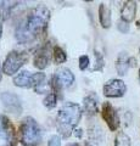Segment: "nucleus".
Wrapping results in <instances>:
<instances>
[{
    "label": "nucleus",
    "mask_w": 140,
    "mask_h": 146,
    "mask_svg": "<svg viewBox=\"0 0 140 146\" xmlns=\"http://www.w3.org/2000/svg\"><path fill=\"white\" fill-rule=\"evenodd\" d=\"M50 20V10L45 6L32 9L22 20L15 31V38L21 44L34 43L46 33Z\"/></svg>",
    "instance_id": "f257e3e1"
},
{
    "label": "nucleus",
    "mask_w": 140,
    "mask_h": 146,
    "mask_svg": "<svg viewBox=\"0 0 140 146\" xmlns=\"http://www.w3.org/2000/svg\"><path fill=\"white\" fill-rule=\"evenodd\" d=\"M83 110L78 104L67 101L62 105L56 117V128L60 136L62 138H70L74 131V128L82 118Z\"/></svg>",
    "instance_id": "f03ea898"
},
{
    "label": "nucleus",
    "mask_w": 140,
    "mask_h": 146,
    "mask_svg": "<svg viewBox=\"0 0 140 146\" xmlns=\"http://www.w3.org/2000/svg\"><path fill=\"white\" fill-rule=\"evenodd\" d=\"M42 140V129L37 121L32 117L25 118L19 128V141L23 146H39Z\"/></svg>",
    "instance_id": "7ed1b4c3"
},
{
    "label": "nucleus",
    "mask_w": 140,
    "mask_h": 146,
    "mask_svg": "<svg viewBox=\"0 0 140 146\" xmlns=\"http://www.w3.org/2000/svg\"><path fill=\"white\" fill-rule=\"evenodd\" d=\"M27 61H28V54L25 51L13 50L10 54H7L5 61L3 63V72L7 76H13L21 70V67Z\"/></svg>",
    "instance_id": "20e7f679"
},
{
    "label": "nucleus",
    "mask_w": 140,
    "mask_h": 146,
    "mask_svg": "<svg viewBox=\"0 0 140 146\" xmlns=\"http://www.w3.org/2000/svg\"><path fill=\"white\" fill-rule=\"evenodd\" d=\"M101 116L104 118V121L106 122V124L108 127V129L111 131H116L121 125V118L117 112V110L112 106L111 102H104L101 107Z\"/></svg>",
    "instance_id": "39448f33"
},
{
    "label": "nucleus",
    "mask_w": 140,
    "mask_h": 146,
    "mask_svg": "<svg viewBox=\"0 0 140 146\" xmlns=\"http://www.w3.org/2000/svg\"><path fill=\"white\" fill-rule=\"evenodd\" d=\"M102 91L106 98H110V99L122 98L127 93V85H125V83L122 79L113 78V79L107 80L104 84Z\"/></svg>",
    "instance_id": "423d86ee"
},
{
    "label": "nucleus",
    "mask_w": 140,
    "mask_h": 146,
    "mask_svg": "<svg viewBox=\"0 0 140 146\" xmlns=\"http://www.w3.org/2000/svg\"><path fill=\"white\" fill-rule=\"evenodd\" d=\"M52 49L50 44H44L43 46H40L34 55V60H33V65L35 68L38 70H44L49 66V63L51 61V56H52Z\"/></svg>",
    "instance_id": "0eeeda50"
},
{
    "label": "nucleus",
    "mask_w": 140,
    "mask_h": 146,
    "mask_svg": "<svg viewBox=\"0 0 140 146\" xmlns=\"http://www.w3.org/2000/svg\"><path fill=\"white\" fill-rule=\"evenodd\" d=\"M0 100H1L4 107H5L10 113H12V115H17V116L21 115L22 101L16 94L5 91V93H3L1 95H0Z\"/></svg>",
    "instance_id": "6e6552de"
},
{
    "label": "nucleus",
    "mask_w": 140,
    "mask_h": 146,
    "mask_svg": "<svg viewBox=\"0 0 140 146\" xmlns=\"http://www.w3.org/2000/svg\"><path fill=\"white\" fill-rule=\"evenodd\" d=\"M0 138L6 140L9 144H15L16 141L15 127L5 115H0Z\"/></svg>",
    "instance_id": "1a4fd4ad"
},
{
    "label": "nucleus",
    "mask_w": 140,
    "mask_h": 146,
    "mask_svg": "<svg viewBox=\"0 0 140 146\" xmlns=\"http://www.w3.org/2000/svg\"><path fill=\"white\" fill-rule=\"evenodd\" d=\"M83 111L87 116H95L99 112V98L95 93H90L83 99Z\"/></svg>",
    "instance_id": "9d476101"
},
{
    "label": "nucleus",
    "mask_w": 140,
    "mask_h": 146,
    "mask_svg": "<svg viewBox=\"0 0 140 146\" xmlns=\"http://www.w3.org/2000/svg\"><path fill=\"white\" fill-rule=\"evenodd\" d=\"M137 9H138L137 1H133V0L125 1L121 9V20H123L127 23H130L132 21H134L135 15H137Z\"/></svg>",
    "instance_id": "9b49d317"
},
{
    "label": "nucleus",
    "mask_w": 140,
    "mask_h": 146,
    "mask_svg": "<svg viewBox=\"0 0 140 146\" xmlns=\"http://www.w3.org/2000/svg\"><path fill=\"white\" fill-rule=\"evenodd\" d=\"M54 77L56 78V80L62 85V88H67V86H71L72 84L74 83V74L72 73V71L70 68H60L55 72Z\"/></svg>",
    "instance_id": "f8f14e48"
},
{
    "label": "nucleus",
    "mask_w": 140,
    "mask_h": 146,
    "mask_svg": "<svg viewBox=\"0 0 140 146\" xmlns=\"http://www.w3.org/2000/svg\"><path fill=\"white\" fill-rule=\"evenodd\" d=\"M33 88L35 93L38 94H46L48 90L51 88V84H46V76L43 72H38L33 74Z\"/></svg>",
    "instance_id": "ddd939ff"
},
{
    "label": "nucleus",
    "mask_w": 140,
    "mask_h": 146,
    "mask_svg": "<svg viewBox=\"0 0 140 146\" xmlns=\"http://www.w3.org/2000/svg\"><path fill=\"white\" fill-rule=\"evenodd\" d=\"M13 84L19 88H33V74L29 71H22L13 77Z\"/></svg>",
    "instance_id": "4468645a"
},
{
    "label": "nucleus",
    "mask_w": 140,
    "mask_h": 146,
    "mask_svg": "<svg viewBox=\"0 0 140 146\" xmlns=\"http://www.w3.org/2000/svg\"><path fill=\"white\" fill-rule=\"evenodd\" d=\"M129 58H130V56L128 55V52H125V51L119 52L118 56H117V58H116V71L121 77L127 74L128 70L130 68Z\"/></svg>",
    "instance_id": "2eb2a0df"
},
{
    "label": "nucleus",
    "mask_w": 140,
    "mask_h": 146,
    "mask_svg": "<svg viewBox=\"0 0 140 146\" xmlns=\"http://www.w3.org/2000/svg\"><path fill=\"white\" fill-rule=\"evenodd\" d=\"M99 21L102 28H110L112 25V16H111V10L108 5L101 3L99 6Z\"/></svg>",
    "instance_id": "dca6fc26"
},
{
    "label": "nucleus",
    "mask_w": 140,
    "mask_h": 146,
    "mask_svg": "<svg viewBox=\"0 0 140 146\" xmlns=\"http://www.w3.org/2000/svg\"><path fill=\"white\" fill-rule=\"evenodd\" d=\"M88 136H89V140L92 141L94 144H101L104 139H105V134H104V131L101 129L100 125L98 124H94L92 125L88 129Z\"/></svg>",
    "instance_id": "f3484780"
},
{
    "label": "nucleus",
    "mask_w": 140,
    "mask_h": 146,
    "mask_svg": "<svg viewBox=\"0 0 140 146\" xmlns=\"http://www.w3.org/2000/svg\"><path fill=\"white\" fill-rule=\"evenodd\" d=\"M52 58H54V61H55L56 65H61V63L66 62L67 54L62 48L56 45V46H54V49H52Z\"/></svg>",
    "instance_id": "a211bd4d"
},
{
    "label": "nucleus",
    "mask_w": 140,
    "mask_h": 146,
    "mask_svg": "<svg viewBox=\"0 0 140 146\" xmlns=\"http://www.w3.org/2000/svg\"><path fill=\"white\" fill-rule=\"evenodd\" d=\"M113 146H132V140L129 135L125 134L124 131H118L115 138Z\"/></svg>",
    "instance_id": "6ab92c4d"
},
{
    "label": "nucleus",
    "mask_w": 140,
    "mask_h": 146,
    "mask_svg": "<svg viewBox=\"0 0 140 146\" xmlns=\"http://www.w3.org/2000/svg\"><path fill=\"white\" fill-rule=\"evenodd\" d=\"M56 104H57V95L55 93H49L43 100V105L49 110L55 107Z\"/></svg>",
    "instance_id": "aec40b11"
},
{
    "label": "nucleus",
    "mask_w": 140,
    "mask_h": 146,
    "mask_svg": "<svg viewBox=\"0 0 140 146\" xmlns=\"http://www.w3.org/2000/svg\"><path fill=\"white\" fill-rule=\"evenodd\" d=\"M95 66H94V71H99L101 72L104 70V67H105V60H104V56L101 52H99L95 50Z\"/></svg>",
    "instance_id": "412c9836"
},
{
    "label": "nucleus",
    "mask_w": 140,
    "mask_h": 146,
    "mask_svg": "<svg viewBox=\"0 0 140 146\" xmlns=\"http://www.w3.org/2000/svg\"><path fill=\"white\" fill-rule=\"evenodd\" d=\"M78 62H79V70L80 71H85L89 67V63H90L89 56H88V55H82V56L79 57Z\"/></svg>",
    "instance_id": "4be33fe9"
},
{
    "label": "nucleus",
    "mask_w": 140,
    "mask_h": 146,
    "mask_svg": "<svg viewBox=\"0 0 140 146\" xmlns=\"http://www.w3.org/2000/svg\"><path fill=\"white\" fill-rule=\"evenodd\" d=\"M117 29H118L121 33H128L129 32V23L124 22L123 20H119L117 22Z\"/></svg>",
    "instance_id": "5701e85b"
},
{
    "label": "nucleus",
    "mask_w": 140,
    "mask_h": 146,
    "mask_svg": "<svg viewBox=\"0 0 140 146\" xmlns=\"http://www.w3.org/2000/svg\"><path fill=\"white\" fill-rule=\"evenodd\" d=\"M48 146H61V136L60 135H52L48 141Z\"/></svg>",
    "instance_id": "b1692460"
},
{
    "label": "nucleus",
    "mask_w": 140,
    "mask_h": 146,
    "mask_svg": "<svg viewBox=\"0 0 140 146\" xmlns=\"http://www.w3.org/2000/svg\"><path fill=\"white\" fill-rule=\"evenodd\" d=\"M137 65H138L137 58L133 57V56H130V58H129V66H130V68H132V67H137Z\"/></svg>",
    "instance_id": "393cba45"
},
{
    "label": "nucleus",
    "mask_w": 140,
    "mask_h": 146,
    "mask_svg": "<svg viewBox=\"0 0 140 146\" xmlns=\"http://www.w3.org/2000/svg\"><path fill=\"white\" fill-rule=\"evenodd\" d=\"M74 136L76 138H78V139H80L83 136V130L82 129H74Z\"/></svg>",
    "instance_id": "a878e982"
},
{
    "label": "nucleus",
    "mask_w": 140,
    "mask_h": 146,
    "mask_svg": "<svg viewBox=\"0 0 140 146\" xmlns=\"http://www.w3.org/2000/svg\"><path fill=\"white\" fill-rule=\"evenodd\" d=\"M3 21H4V17L0 13V40H1V36H3Z\"/></svg>",
    "instance_id": "bb28decb"
},
{
    "label": "nucleus",
    "mask_w": 140,
    "mask_h": 146,
    "mask_svg": "<svg viewBox=\"0 0 140 146\" xmlns=\"http://www.w3.org/2000/svg\"><path fill=\"white\" fill-rule=\"evenodd\" d=\"M66 146H80V144H78V143H70V144H67Z\"/></svg>",
    "instance_id": "cd10ccee"
},
{
    "label": "nucleus",
    "mask_w": 140,
    "mask_h": 146,
    "mask_svg": "<svg viewBox=\"0 0 140 146\" xmlns=\"http://www.w3.org/2000/svg\"><path fill=\"white\" fill-rule=\"evenodd\" d=\"M138 78H139V82H140V70H139V74H138Z\"/></svg>",
    "instance_id": "c85d7f7f"
},
{
    "label": "nucleus",
    "mask_w": 140,
    "mask_h": 146,
    "mask_svg": "<svg viewBox=\"0 0 140 146\" xmlns=\"http://www.w3.org/2000/svg\"><path fill=\"white\" fill-rule=\"evenodd\" d=\"M7 146H15V144H9Z\"/></svg>",
    "instance_id": "c756f323"
},
{
    "label": "nucleus",
    "mask_w": 140,
    "mask_h": 146,
    "mask_svg": "<svg viewBox=\"0 0 140 146\" xmlns=\"http://www.w3.org/2000/svg\"><path fill=\"white\" fill-rule=\"evenodd\" d=\"M0 80H1V70H0Z\"/></svg>",
    "instance_id": "7c9ffc66"
},
{
    "label": "nucleus",
    "mask_w": 140,
    "mask_h": 146,
    "mask_svg": "<svg viewBox=\"0 0 140 146\" xmlns=\"http://www.w3.org/2000/svg\"><path fill=\"white\" fill-rule=\"evenodd\" d=\"M85 146H93V145H90V144L88 143V144H87V145H85Z\"/></svg>",
    "instance_id": "2f4dec72"
},
{
    "label": "nucleus",
    "mask_w": 140,
    "mask_h": 146,
    "mask_svg": "<svg viewBox=\"0 0 140 146\" xmlns=\"http://www.w3.org/2000/svg\"><path fill=\"white\" fill-rule=\"evenodd\" d=\"M139 54H140V48H139Z\"/></svg>",
    "instance_id": "473e14b6"
}]
</instances>
